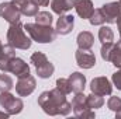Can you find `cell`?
I'll list each match as a JSON object with an SVG mask.
<instances>
[{"instance_id":"cell-2","label":"cell","mask_w":121,"mask_h":119,"mask_svg":"<svg viewBox=\"0 0 121 119\" xmlns=\"http://www.w3.org/2000/svg\"><path fill=\"white\" fill-rule=\"evenodd\" d=\"M24 25L18 21L16 24H10L7 30V44L13 46L14 49H23L27 51L31 46V38H28L24 32Z\"/></svg>"},{"instance_id":"cell-27","label":"cell","mask_w":121,"mask_h":119,"mask_svg":"<svg viewBox=\"0 0 121 119\" xmlns=\"http://www.w3.org/2000/svg\"><path fill=\"white\" fill-rule=\"evenodd\" d=\"M107 107L108 109H111L113 112H117L121 109V98L120 97H110L107 101Z\"/></svg>"},{"instance_id":"cell-16","label":"cell","mask_w":121,"mask_h":119,"mask_svg":"<svg viewBox=\"0 0 121 119\" xmlns=\"http://www.w3.org/2000/svg\"><path fill=\"white\" fill-rule=\"evenodd\" d=\"M68 80H69L70 88H72L73 92H82L85 90V87H86V77L82 73H79V71H73L68 77Z\"/></svg>"},{"instance_id":"cell-8","label":"cell","mask_w":121,"mask_h":119,"mask_svg":"<svg viewBox=\"0 0 121 119\" xmlns=\"http://www.w3.org/2000/svg\"><path fill=\"white\" fill-rule=\"evenodd\" d=\"M0 17L4 18L9 24H16L20 21L21 13L13 4V1H6V3L0 4Z\"/></svg>"},{"instance_id":"cell-9","label":"cell","mask_w":121,"mask_h":119,"mask_svg":"<svg viewBox=\"0 0 121 119\" xmlns=\"http://www.w3.org/2000/svg\"><path fill=\"white\" fill-rule=\"evenodd\" d=\"M90 91L93 94L106 97V95H111L113 86L107 77H94L90 83Z\"/></svg>"},{"instance_id":"cell-10","label":"cell","mask_w":121,"mask_h":119,"mask_svg":"<svg viewBox=\"0 0 121 119\" xmlns=\"http://www.w3.org/2000/svg\"><path fill=\"white\" fill-rule=\"evenodd\" d=\"M101 13L104 16L106 23L113 24L117 21V18L121 16V4L120 1H111V3H106L101 6Z\"/></svg>"},{"instance_id":"cell-4","label":"cell","mask_w":121,"mask_h":119,"mask_svg":"<svg viewBox=\"0 0 121 119\" xmlns=\"http://www.w3.org/2000/svg\"><path fill=\"white\" fill-rule=\"evenodd\" d=\"M31 63L34 64V67L37 70V74L41 79H49L55 71L54 64L48 60L47 55L42 53V52H34L31 55Z\"/></svg>"},{"instance_id":"cell-21","label":"cell","mask_w":121,"mask_h":119,"mask_svg":"<svg viewBox=\"0 0 121 119\" xmlns=\"http://www.w3.org/2000/svg\"><path fill=\"white\" fill-rule=\"evenodd\" d=\"M54 21V17L51 13L48 11H38L35 14V23L41 24V25H51Z\"/></svg>"},{"instance_id":"cell-30","label":"cell","mask_w":121,"mask_h":119,"mask_svg":"<svg viewBox=\"0 0 121 119\" xmlns=\"http://www.w3.org/2000/svg\"><path fill=\"white\" fill-rule=\"evenodd\" d=\"M31 1L37 6H48L49 4V0H31Z\"/></svg>"},{"instance_id":"cell-29","label":"cell","mask_w":121,"mask_h":119,"mask_svg":"<svg viewBox=\"0 0 121 119\" xmlns=\"http://www.w3.org/2000/svg\"><path fill=\"white\" fill-rule=\"evenodd\" d=\"M113 83L117 87V90H121V67H120V70H117L113 74Z\"/></svg>"},{"instance_id":"cell-18","label":"cell","mask_w":121,"mask_h":119,"mask_svg":"<svg viewBox=\"0 0 121 119\" xmlns=\"http://www.w3.org/2000/svg\"><path fill=\"white\" fill-rule=\"evenodd\" d=\"M75 0H52L51 1V8L56 14H65L69 10H72Z\"/></svg>"},{"instance_id":"cell-33","label":"cell","mask_w":121,"mask_h":119,"mask_svg":"<svg viewBox=\"0 0 121 119\" xmlns=\"http://www.w3.org/2000/svg\"><path fill=\"white\" fill-rule=\"evenodd\" d=\"M0 116H4V118H9L10 115H9L7 112H6V114H4V112H0Z\"/></svg>"},{"instance_id":"cell-26","label":"cell","mask_w":121,"mask_h":119,"mask_svg":"<svg viewBox=\"0 0 121 119\" xmlns=\"http://www.w3.org/2000/svg\"><path fill=\"white\" fill-rule=\"evenodd\" d=\"M56 88L60 90L66 95L72 92V88H70V84H69V80L68 79H58L56 80Z\"/></svg>"},{"instance_id":"cell-25","label":"cell","mask_w":121,"mask_h":119,"mask_svg":"<svg viewBox=\"0 0 121 119\" xmlns=\"http://www.w3.org/2000/svg\"><path fill=\"white\" fill-rule=\"evenodd\" d=\"M89 21H90L91 25H101V24H104V23H106L104 16H103V13H101V10H100V8H97V10H94V11H93V14L90 16Z\"/></svg>"},{"instance_id":"cell-17","label":"cell","mask_w":121,"mask_h":119,"mask_svg":"<svg viewBox=\"0 0 121 119\" xmlns=\"http://www.w3.org/2000/svg\"><path fill=\"white\" fill-rule=\"evenodd\" d=\"M76 42H78L79 49L89 51V49H91V46H93V44H94V36H93V34L89 32V31H83V32H80V34L78 35Z\"/></svg>"},{"instance_id":"cell-11","label":"cell","mask_w":121,"mask_h":119,"mask_svg":"<svg viewBox=\"0 0 121 119\" xmlns=\"http://www.w3.org/2000/svg\"><path fill=\"white\" fill-rule=\"evenodd\" d=\"M35 87H37V83H35V79L31 74L18 79V81L16 83V91L20 97H28L35 90Z\"/></svg>"},{"instance_id":"cell-19","label":"cell","mask_w":121,"mask_h":119,"mask_svg":"<svg viewBox=\"0 0 121 119\" xmlns=\"http://www.w3.org/2000/svg\"><path fill=\"white\" fill-rule=\"evenodd\" d=\"M99 39L101 44H110L114 41V32L110 27H106L103 25L100 30H99Z\"/></svg>"},{"instance_id":"cell-12","label":"cell","mask_w":121,"mask_h":119,"mask_svg":"<svg viewBox=\"0 0 121 119\" xmlns=\"http://www.w3.org/2000/svg\"><path fill=\"white\" fill-rule=\"evenodd\" d=\"M75 58H76L78 66L82 69H91L96 64V56H94V53L90 52V49L89 51L78 49L75 52Z\"/></svg>"},{"instance_id":"cell-35","label":"cell","mask_w":121,"mask_h":119,"mask_svg":"<svg viewBox=\"0 0 121 119\" xmlns=\"http://www.w3.org/2000/svg\"><path fill=\"white\" fill-rule=\"evenodd\" d=\"M118 1H120V4H121V0H118Z\"/></svg>"},{"instance_id":"cell-28","label":"cell","mask_w":121,"mask_h":119,"mask_svg":"<svg viewBox=\"0 0 121 119\" xmlns=\"http://www.w3.org/2000/svg\"><path fill=\"white\" fill-rule=\"evenodd\" d=\"M113 42H110V44H101V51H100V53H101V58L103 60H106V62H110V52H111V49H113Z\"/></svg>"},{"instance_id":"cell-14","label":"cell","mask_w":121,"mask_h":119,"mask_svg":"<svg viewBox=\"0 0 121 119\" xmlns=\"http://www.w3.org/2000/svg\"><path fill=\"white\" fill-rule=\"evenodd\" d=\"M73 7H75L78 16L83 20H89L90 16L93 14V11H94L91 0H75Z\"/></svg>"},{"instance_id":"cell-32","label":"cell","mask_w":121,"mask_h":119,"mask_svg":"<svg viewBox=\"0 0 121 119\" xmlns=\"http://www.w3.org/2000/svg\"><path fill=\"white\" fill-rule=\"evenodd\" d=\"M116 118H117V119H121V109L116 112Z\"/></svg>"},{"instance_id":"cell-22","label":"cell","mask_w":121,"mask_h":119,"mask_svg":"<svg viewBox=\"0 0 121 119\" xmlns=\"http://www.w3.org/2000/svg\"><path fill=\"white\" fill-rule=\"evenodd\" d=\"M110 62L116 66V67H121V46L118 44L113 45V49L110 52Z\"/></svg>"},{"instance_id":"cell-34","label":"cell","mask_w":121,"mask_h":119,"mask_svg":"<svg viewBox=\"0 0 121 119\" xmlns=\"http://www.w3.org/2000/svg\"><path fill=\"white\" fill-rule=\"evenodd\" d=\"M117 44H118V45H120V46H121V39H120V41H118V42H117Z\"/></svg>"},{"instance_id":"cell-24","label":"cell","mask_w":121,"mask_h":119,"mask_svg":"<svg viewBox=\"0 0 121 119\" xmlns=\"http://www.w3.org/2000/svg\"><path fill=\"white\" fill-rule=\"evenodd\" d=\"M14 87V83H13V79L9 76V74H0V92H4V91H10V90Z\"/></svg>"},{"instance_id":"cell-3","label":"cell","mask_w":121,"mask_h":119,"mask_svg":"<svg viewBox=\"0 0 121 119\" xmlns=\"http://www.w3.org/2000/svg\"><path fill=\"white\" fill-rule=\"evenodd\" d=\"M24 30L30 34V38L38 44H51L56 38V31L51 25H41V24H31L27 23Z\"/></svg>"},{"instance_id":"cell-5","label":"cell","mask_w":121,"mask_h":119,"mask_svg":"<svg viewBox=\"0 0 121 119\" xmlns=\"http://www.w3.org/2000/svg\"><path fill=\"white\" fill-rule=\"evenodd\" d=\"M72 111L75 114V116L82 119H91L94 118V111L87 105L86 101V95L82 92H75V97L72 99Z\"/></svg>"},{"instance_id":"cell-20","label":"cell","mask_w":121,"mask_h":119,"mask_svg":"<svg viewBox=\"0 0 121 119\" xmlns=\"http://www.w3.org/2000/svg\"><path fill=\"white\" fill-rule=\"evenodd\" d=\"M86 101H87V105L90 107L91 109H97V108H101L104 105V99L101 95H97V94H93L90 95H86Z\"/></svg>"},{"instance_id":"cell-13","label":"cell","mask_w":121,"mask_h":119,"mask_svg":"<svg viewBox=\"0 0 121 119\" xmlns=\"http://www.w3.org/2000/svg\"><path fill=\"white\" fill-rule=\"evenodd\" d=\"M73 24H75V17L70 14H60L58 21H56V27L55 31L59 35H68L73 30Z\"/></svg>"},{"instance_id":"cell-6","label":"cell","mask_w":121,"mask_h":119,"mask_svg":"<svg viewBox=\"0 0 121 119\" xmlns=\"http://www.w3.org/2000/svg\"><path fill=\"white\" fill-rule=\"evenodd\" d=\"M0 105H1V108H4V111L9 115H17L24 108L23 101L20 98L14 97L13 94H10V91L0 92Z\"/></svg>"},{"instance_id":"cell-23","label":"cell","mask_w":121,"mask_h":119,"mask_svg":"<svg viewBox=\"0 0 121 119\" xmlns=\"http://www.w3.org/2000/svg\"><path fill=\"white\" fill-rule=\"evenodd\" d=\"M14 56H16V49L13 46H10L9 44L3 45L1 41H0V62L1 60H7L10 58H14Z\"/></svg>"},{"instance_id":"cell-31","label":"cell","mask_w":121,"mask_h":119,"mask_svg":"<svg viewBox=\"0 0 121 119\" xmlns=\"http://www.w3.org/2000/svg\"><path fill=\"white\" fill-rule=\"evenodd\" d=\"M116 23H117V28H118V32H120V36H121V16L117 18Z\"/></svg>"},{"instance_id":"cell-1","label":"cell","mask_w":121,"mask_h":119,"mask_svg":"<svg viewBox=\"0 0 121 119\" xmlns=\"http://www.w3.org/2000/svg\"><path fill=\"white\" fill-rule=\"evenodd\" d=\"M38 105L42 108V111L47 115L51 116H56V115L66 116L72 111V104L68 102L66 94H63L56 87L54 90L41 92V95L38 97Z\"/></svg>"},{"instance_id":"cell-15","label":"cell","mask_w":121,"mask_h":119,"mask_svg":"<svg viewBox=\"0 0 121 119\" xmlns=\"http://www.w3.org/2000/svg\"><path fill=\"white\" fill-rule=\"evenodd\" d=\"M13 4L18 8V11L27 17H35L38 13V6L34 4L31 0H13Z\"/></svg>"},{"instance_id":"cell-7","label":"cell","mask_w":121,"mask_h":119,"mask_svg":"<svg viewBox=\"0 0 121 119\" xmlns=\"http://www.w3.org/2000/svg\"><path fill=\"white\" fill-rule=\"evenodd\" d=\"M13 73L16 74V77L21 79V77H26V76H30V66L24 62L23 59L14 56L7 62V66H6V73Z\"/></svg>"}]
</instances>
